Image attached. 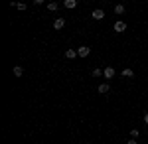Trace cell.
Returning a JSON list of instances; mask_svg holds the SVG:
<instances>
[{
  "label": "cell",
  "instance_id": "cell-1",
  "mask_svg": "<svg viewBox=\"0 0 148 144\" xmlns=\"http://www.w3.org/2000/svg\"><path fill=\"white\" fill-rule=\"evenodd\" d=\"M114 75H116V71H114V67H105V69H103V77L107 79V81H109V79H113Z\"/></svg>",
  "mask_w": 148,
  "mask_h": 144
},
{
  "label": "cell",
  "instance_id": "cell-2",
  "mask_svg": "<svg viewBox=\"0 0 148 144\" xmlns=\"http://www.w3.org/2000/svg\"><path fill=\"white\" fill-rule=\"evenodd\" d=\"M91 18H93V20H103V18H105V10H101V8H95V10L91 12Z\"/></svg>",
  "mask_w": 148,
  "mask_h": 144
},
{
  "label": "cell",
  "instance_id": "cell-3",
  "mask_svg": "<svg viewBox=\"0 0 148 144\" xmlns=\"http://www.w3.org/2000/svg\"><path fill=\"white\" fill-rule=\"evenodd\" d=\"M113 30H114V32H119V34H123V32H125V30H126V24L123 22V20H119V22H114Z\"/></svg>",
  "mask_w": 148,
  "mask_h": 144
},
{
  "label": "cell",
  "instance_id": "cell-4",
  "mask_svg": "<svg viewBox=\"0 0 148 144\" xmlns=\"http://www.w3.org/2000/svg\"><path fill=\"white\" fill-rule=\"evenodd\" d=\"M89 53H91V49H89L87 45H81L79 49H77V56H79V57H87Z\"/></svg>",
  "mask_w": 148,
  "mask_h": 144
},
{
  "label": "cell",
  "instance_id": "cell-5",
  "mask_svg": "<svg viewBox=\"0 0 148 144\" xmlns=\"http://www.w3.org/2000/svg\"><path fill=\"white\" fill-rule=\"evenodd\" d=\"M65 28V20L63 18H57L56 22H53V30H63Z\"/></svg>",
  "mask_w": 148,
  "mask_h": 144
},
{
  "label": "cell",
  "instance_id": "cell-6",
  "mask_svg": "<svg viewBox=\"0 0 148 144\" xmlns=\"http://www.w3.org/2000/svg\"><path fill=\"white\" fill-rule=\"evenodd\" d=\"M97 91H99L101 95H107V93L111 91V87H109V83H101V85L97 87Z\"/></svg>",
  "mask_w": 148,
  "mask_h": 144
},
{
  "label": "cell",
  "instance_id": "cell-7",
  "mask_svg": "<svg viewBox=\"0 0 148 144\" xmlns=\"http://www.w3.org/2000/svg\"><path fill=\"white\" fill-rule=\"evenodd\" d=\"M125 12H126V8L123 4H116V6H114V14H116V16H123Z\"/></svg>",
  "mask_w": 148,
  "mask_h": 144
},
{
  "label": "cell",
  "instance_id": "cell-8",
  "mask_svg": "<svg viewBox=\"0 0 148 144\" xmlns=\"http://www.w3.org/2000/svg\"><path fill=\"white\" fill-rule=\"evenodd\" d=\"M12 73H14V77H22V75H24V69L20 65H16L14 69H12Z\"/></svg>",
  "mask_w": 148,
  "mask_h": 144
},
{
  "label": "cell",
  "instance_id": "cell-9",
  "mask_svg": "<svg viewBox=\"0 0 148 144\" xmlns=\"http://www.w3.org/2000/svg\"><path fill=\"white\" fill-rule=\"evenodd\" d=\"M65 57H67V59H75V57H79V56H77L75 49H67V51H65Z\"/></svg>",
  "mask_w": 148,
  "mask_h": 144
},
{
  "label": "cell",
  "instance_id": "cell-10",
  "mask_svg": "<svg viewBox=\"0 0 148 144\" xmlns=\"http://www.w3.org/2000/svg\"><path fill=\"white\" fill-rule=\"evenodd\" d=\"M63 6H65V8H75V6H77V0H65Z\"/></svg>",
  "mask_w": 148,
  "mask_h": 144
},
{
  "label": "cell",
  "instance_id": "cell-11",
  "mask_svg": "<svg viewBox=\"0 0 148 144\" xmlns=\"http://www.w3.org/2000/svg\"><path fill=\"white\" fill-rule=\"evenodd\" d=\"M132 75H134V71H132L130 67H125V69H123V77H132Z\"/></svg>",
  "mask_w": 148,
  "mask_h": 144
},
{
  "label": "cell",
  "instance_id": "cell-12",
  "mask_svg": "<svg viewBox=\"0 0 148 144\" xmlns=\"http://www.w3.org/2000/svg\"><path fill=\"white\" fill-rule=\"evenodd\" d=\"M57 10V2H49L47 4V12H56Z\"/></svg>",
  "mask_w": 148,
  "mask_h": 144
},
{
  "label": "cell",
  "instance_id": "cell-13",
  "mask_svg": "<svg viewBox=\"0 0 148 144\" xmlns=\"http://www.w3.org/2000/svg\"><path fill=\"white\" fill-rule=\"evenodd\" d=\"M103 75V69H93L91 71V77H101Z\"/></svg>",
  "mask_w": 148,
  "mask_h": 144
},
{
  "label": "cell",
  "instance_id": "cell-14",
  "mask_svg": "<svg viewBox=\"0 0 148 144\" xmlns=\"http://www.w3.org/2000/svg\"><path fill=\"white\" fill-rule=\"evenodd\" d=\"M138 136H140V134H138V130H136V128H134V130H130V138H134V140H136Z\"/></svg>",
  "mask_w": 148,
  "mask_h": 144
},
{
  "label": "cell",
  "instance_id": "cell-15",
  "mask_svg": "<svg viewBox=\"0 0 148 144\" xmlns=\"http://www.w3.org/2000/svg\"><path fill=\"white\" fill-rule=\"evenodd\" d=\"M16 8H18V10H26V4H20V2H18V4H16Z\"/></svg>",
  "mask_w": 148,
  "mask_h": 144
},
{
  "label": "cell",
  "instance_id": "cell-16",
  "mask_svg": "<svg viewBox=\"0 0 148 144\" xmlns=\"http://www.w3.org/2000/svg\"><path fill=\"white\" fill-rule=\"evenodd\" d=\"M126 144H138V142H136V140H134V138H130V140H128V142H126Z\"/></svg>",
  "mask_w": 148,
  "mask_h": 144
},
{
  "label": "cell",
  "instance_id": "cell-17",
  "mask_svg": "<svg viewBox=\"0 0 148 144\" xmlns=\"http://www.w3.org/2000/svg\"><path fill=\"white\" fill-rule=\"evenodd\" d=\"M144 122H146V124H148V112H146V115H144Z\"/></svg>",
  "mask_w": 148,
  "mask_h": 144
}]
</instances>
